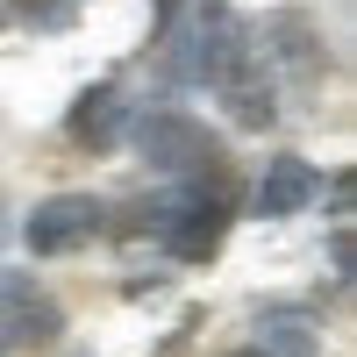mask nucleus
<instances>
[{
	"label": "nucleus",
	"mask_w": 357,
	"mask_h": 357,
	"mask_svg": "<svg viewBox=\"0 0 357 357\" xmlns=\"http://www.w3.org/2000/svg\"><path fill=\"white\" fill-rule=\"evenodd\" d=\"M136 215H143L136 229H151L178 264H207L229 236V178H215V186L207 178L200 186H172L165 200H143Z\"/></svg>",
	"instance_id": "obj_1"
},
{
	"label": "nucleus",
	"mask_w": 357,
	"mask_h": 357,
	"mask_svg": "<svg viewBox=\"0 0 357 357\" xmlns=\"http://www.w3.org/2000/svg\"><path fill=\"white\" fill-rule=\"evenodd\" d=\"M136 151L151 172H165L172 186H200V178H229V151L222 136H207V122H193V114L178 107H151L136 122Z\"/></svg>",
	"instance_id": "obj_2"
},
{
	"label": "nucleus",
	"mask_w": 357,
	"mask_h": 357,
	"mask_svg": "<svg viewBox=\"0 0 357 357\" xmlns=\"http://www.w3.org/2000/svg\"><path fill=\"white\" fill-rule=\"evenodd\" d=\"M0 343H8V357L65 343V307H57V293L36 286L29 272H0Z\"/></svg>",
	"instance_id": "obj_3"
},
{
	"label": "nucleus",
	"mask_w": 357,
	"mask_h": 357,
	"mask_svg": "<svg viewBox=\"0 0 357 357\" xmlns=\"http://www.w3.org/2000/svg\"><path fill=\"white\" fill-rule=\"evenodd\" d=\"M107 229V207L93 200V193H50V200H36V215H29V250L36 257H72V250H86L93 236Z\"/></svg>",
	"instance_id": "obj_4"
},
{
	"label": "nucleus",
	"mask_w": 357,
	"mask_h": 357,
	"mask_svg": "<svg viewBox=\"0 0 357 357\" xmlns=\"http://www.w3.org/2000/svg\"><path fill=\"white\" fill-rule=\"evenodd\" d=\"M250 43L264 57V72H293V79H321V65H329V50H321V29L301 15V8H272L257 29H250Z\"/></svg>",
	"instance_id": "obj_5"
},
{
	"label": "nucleus",
	"mask_w": 357,
	"mask_h": 357,
	"mask_svg": "<svg viewBox=\"0 0 357 357\" xmlns=\"http://www.w3.org/2000/svg\"><path fill=\"white\" fill-rule=\"evenodd\" d=\"M307 200H321V172H314L307 158H293V151L264 158L257 186H250V207H257L264 222H286V215H301Z\"/></svg>",
	"instance_id": "obj_6"
},
{
	"label": "nucleus",
	"mask_w": 357,
	"mask_h": 357,
	"mask_svg": "<svg viewBox=\"0 0 357 357\" xmlns=\"http://www.w3.org/2000/svg\"><path fill=\"white\" fill-rule=\"evenodd\" d=\"M122 129H129V100H122V86H114V79L86 86V93L72 100V114H65V136L79 143V151H107Z\"/></svg>",
	"instance_id": "obj_7"
},
{
	"label": "nucleus",
	"mask_w": 357,
	"mask_h": 357,
	"mask_svg": "<svg viewBox=\"0 0 357 357\" xmlns=\"http://www.w3.org/2000/svg\"><path fill=\"white\" fill-rule=\"evenodd\" d=\"M215 93L229 100V114H236V122H243V129H264V122H272V114H279V79L264 72L257 43H250V57H243V65H236V72H229L222 86H215Z\"/></svg>",
	"instance_id": "obj_8"
},
{
	"label": "nucleus",
	"mask_w": 357,
	"mask_h": 357,
	"mask_svg": "<svg viewBox=\"0 0 357 357\" xmlns=\"http://www.w3.org/2000/svg\"><path fill=\"white\" fill-rule=\"evenodd\" d=\"M250 350L257 357H321V321L307 307H264Z\"/></svg>",
	"instance_id": "obj_9"
},
{
	"label": "nucleus",
	"mask_w": 357,
	"mask_h": 357,
	"mask_svg": "<svg viewBox=\"0 0 357 357\" xmlns=\"http://www.w3.org/2000/svg\"><path fill=\"white\" fill-rule=\"evenodd\" d=\"M15 8V22H29V29H65L72 22V0H8Z\"/></svg>",
	"instance_id": "obj_10"
},
{
	"label": "nucleus",
	"mask_w": 357,
	"mask_h": 357,
	"mask_svg": "<svg viewBox=\"0 0 357 357\" xmlns=\"http://www.w3.org/2000/svg\"><path fill=\"white\" fill-rule=\"evenodd\" d=\"M0 357H8V343H0Z\"/></svg>",
	"instance_id": "obj_11"
}]
</instances>
